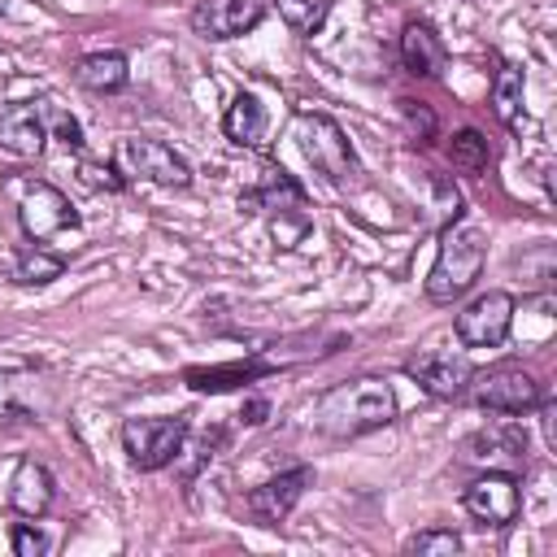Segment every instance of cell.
I'll return each mask as SVG.
<instances>
[{
	"label": "cell",
	"instance_id": "f1b7e54d",
	"mask_svg": "<svg viewBox=\"0 0 557 557\" xmlns=\"http://www.w3.org/2000/svg\"><path fill=\"white\" fill-rule=\"evenodd\" d=\"M431 191H435V213H440V231H444L448 222L461 218V191L448 178H431Z\"/></svg>",
	"mask_w": 557,
	"mask_h": 557
},
{
	"label": "cell",
	"instance_id": "ffe728a7",
	"mask_svg": "<svg viewBox=\"0 0 557 557\" xmlns=\"http://www.w3.org/2000/svg\"><path fill=\"white\" fill-rule=\"evenodd\" d=\"M270 366L261 361H235V366H209V370H187V383L196 392H226V387H239L248 379H261Z\"/></svg>",
	"mask_w": 557,
	"mask_h": 557
},
{
	"label": "cell",
	"instance_id": "5bb4252c",
	"mask_svg": "<svg viewBox=\"0 0 557 557\" xmlns=\"http://www.w3.org/2000/svg\"><path fill=\"white\" fill-rule=\"evenodd\" d=\"M239 209H248V213H300L305 187L283 165H265L261 178L239 196Z\"/></svg>",
	"mask_w": 557,
	"mask_h": 557
},
{
	"label": "cell",
	"instance_id": "4316f807",
	"mask_svg": "<svg viewBox=\"0 0 557 557\" xmlns=\"http://www.w3.org/2000/svg\"><path fill=\"white\" fill-rule=\"evenodd\" d=\"M78 183L87 187V191H122L126 187V174H117L113 165H104V161H91V157H83L78 161Z\"/></svg>",
	"mask_w": 557,
	"mask_h": 557
},
{
	"label": "cell",
	"instance_id": "4fadbf2b",
	"mask_svg": "<svg viewBox=\"0 0 557 557\" xmlns=\"http://www.w3.org/2000/svg\"><path fill=\"white\" fill-rule=\"evenodd\" d=\"M265 17V0H196L191 30L200 39H235L248 35Z\"/></svg>",
	"mask_w": 557,
	"mask_h": 557
},
{
	"label": "cell",
	"instance_id": "9a60e30c",
	"mask_svg": "<svg viewBox=\"0 0 557 557\" xmlns=\"http://www.w3.org/2000/svg\"><path fill=\"white\" fill-rule=\"evenodd\" d=\"M44 144H48V126L39 100H17L0 109V148H9L13 157H39Z\"/></svg>",
	"mask_w": 557,
	"mask_h": 557
},
{
	"label": "cell",
	"instance_id": "277c9868",
	"mask_svg": "<svg viewBox=\"0 0 557 557\" xmlns=\"http://www.w3.org/2000/svg\"><path fill=\"white\" fill-rule=\"evenodd\" d=\"M470 396L479 409L487 413H531L540 409L548 396L535 383V374H527L522 366H492V370H474L470 379Z\"/></svg>",
	"mask_w": 557,
	"mask_h": 557
},
{
	"label": "cell",
	"instance_id": "1f68e13d",
	"mask_svg": "<svg viewBox=\"0 0 557 557\" xmlns=\"http://www.w3.org/2000/svg\"><path fill=\"white\" fill-rule=\"evenodd\" d=\"M265 413H270V405H265L261 396H252V400L244 405V413H239V418H244L248 426H257V422H265Z\"/></svg>",
	"mask_w": 557,
	"mask_h": 557
},
{
	"label": "cell",
	"instance_id": "d6986e66",
	"mask_svg": "<svg viewBox=\"0 0 557 557\" xmlns=\"http://www.w3.org/2000/svg\"><path fill=\"white\" fill-rule=\"evenodd\" d=\"M126 78H131V70H126V57L122 52H91V57H83L74 65V83L87 87V91H96V96L122 91Z\"/></svg>",
	"mask_w": 557,
	"mask_h": 557
},
{
	"label": "cell",
	"instance_id": "44dd1931",
	"mask_svg": "<svg viewBox=\"0 0 557 557\" xmlns=\"http://www.w3.org/2000/svg\"><path fill=\"white\" fill-rule=\"evenodd\" d=\"M522 91H527V78L518 65H500L496 78H492V109L500 122H518V109H522Z\"/></svg>",
	"mask_w": 557,
	"mask_h": 557
},
{
	"label": "cell",
	"instance_id": "83f0119b",
	"mask_svg": "<svg viewBox=\"0 0 557 557\" xmlns=\"http://www.w3.org/2000/svg\"><path fill=\"white\" fill-rule=\"evenodd\" d=\"M400 117H405V126H409V135H413L418 144H426V139L435 135V113H431L422 100H400Z\"/></svg>",
	"mask_w": 557,
	"mask_h": 557
},
{
	"label": "cell",
	"instance_id": "d4e9b609",
	"mask_svg": "<svg viewBox=\"0 0 557 557\" xmlns=\"http://www.w3.org/2000/svg\"><path fill=\"white\" fill-rule=\"evenodd\" d=\"M409 553H418V557H457L461 553V535L448 531V527H426V531H418L409 540Z\"/></svg>",
	"mask_w": 557,
	"mask_h": 557
},
{
	"label": "cell",
	"instance_id": "f546056e",
	"mask_svg": "<svg viewBox=\"0 0 557 557\" xmlns=\"http://www.w3.org/2000/svg\"><path fill=\"white\" fill-rule=\"evenodd\" d=\"M44 548H48V540H44V531L35 522H17L13 527V553L17 557H39Z\"/></svg>",
	"mask_w": 557,
	"mask_h": 557
},
{
	"label": "cell",
	"instance_id": "6da1fadb",
	"mask_svg": "<svg viewBox=\"0 0 557 557\" xmlns=\"http://www.w3.org/2000/svg\"><path fill=\"white\" fill-rule=\"evenodd\" d=\"M396 418V392L387 379H348L318 400V431L331 440H357Z\"/></svg>",
	"mask_w": 557,
	"mask_h": 557
},
{
	"label": "cell",
	"instance_id": "9c48e42d",
	"mask_svg": "<svg viewBox=\"0 0 557 557\" xmlns=\"http://www.w3.org/2000/svg\"><path fill=\"white\" fill-rule=\"evenodd\" d=\"M17 222H22V231L39 244V239H52L57 231L78 226V213L70 209V200H65L52 183L30 178V183L22 187V196H17Z\"/></svg>",
	"mask_w": 557,
	"mask_h": 557
},
{
	"label": "cell",
	"instance_id": "484cf974",
	"mask_svg": "<svg viewBox=\"0 0 557 557\" xmlns=\"http://www.w3.org/2000/svg\"><path fill=\"white\" fill-rule=\"evenodd\" d=\"M39 109H44V126H48V139H61L65 148H83V126L61 109V104H52V100H39Z\"/></svg>",
	"mask_w": 557,
	"mask_h": 557
},
{
	"label": "cell",
	"instance_id": "30bf717a",
	"mask_svg": "<svg viewBox=\"0 0 557 557\" xmlns=\"http://www.w3.org/2000/svg\"><path fill=\"white\" fill-rule=\"evenodd\" d=\"M461 461L483 466V470L518 474V470H527V431L513 426V422H492V426L474 431L461 444Z\"/></svg>",
	"mask_w": 557,
	"mask_h": 557
},
{
	"label": "cell",
	"instance_id": "7c38bea8",
	"mask_svg": "<svg viewBox=\"0 0 557 557\" xmlns=\"http://www.w3.org/2000/svg\"><path fill=\"white\" fill-rule=\"evenodd\" d=\"M309 483H313V470H309V466L283 470V474H274V479L257 483V487L244 496V509L252 513V522H257V527H278V522L296 509V500L305 496V487H309Z\"/></svg>",
	"mask_w": 557,
	"mask_h": 557
},
{
	"label": "cell",
	"instance_id": "ba28073f",
	"mask_svg": "<svg viewBox=\"0 0 557 557\" xmlns=\"http://www.w3.org/2000/svg\"><path fill=\"white\" fill-rule=\"evenodd\" d=\"M466 513L479 527H509L522 509V492H518V474L505 470H483L466 492H461Z\"/></svg>",
	"mask_w": 557,
	"mask_h": 557
},
{
	"label": "cell",
	"instance_id": "7a4b0ae2",
	"mask_svg": "<svg viewBox=\"0 0 557 557\" xmlns=\"http://www.w3.org/2000/svg\"><path fill=\"white\" fill-rule=\"evenodd\" d=\"M483 261H487L483 231L466 226V222H448L440 231V252H435V265L426 274V300H435V305L461 300L474 287V278L483 274Z\"/></svg>",
	"mask_w": 557,
	"mask_h": 557
},
{
	"label": "cell",
	"instance_id": "ac0fdd59",
	"mask_svg": "<svg viewBox=\"0 0 557 557\" xmlns=\"http://www.w3.org/2000/svg\"><path fill=\"white\" fill-rule=\"evenodd\" d=\"M222 131L231 144L239 148H265V135H270V117H265V104L252 96V91H239L226 113H222Z\"/></svg>",
	"mask_w": 557,
	"mask_h": 557
},
{
	"label": "cell",
	"instance_id": "2e32d148",
	"mask_svg": "<svg viewBox=\"0 0 557 557\" xmlns=\"http://www.w3.org/2000/svg\"><path fill=\"white\" fill-rule=\"evenodd\" d=\"M400 61H405V70L413 78H440L444 65H448V48H444V39L435 35L431 22H418L413 17L400 30Z\"/></svg>",
	"mask_w": 557,
	"mask_h": 557
},
{
	"label": "cell",
	"instance_id": "e0dca14e",
	"mask_svg": "<svg viewBox=\"0 0 557 557\" xmlns=\"http://www.w3.org/2000/svg\"><path fill=\"white\" fill-rule=\"evenodd\" d=\"M52 496H57V483H52V474H48L39 461H17V466H13L4 500H9L22 518H44V513L52 509Z\"/></svg>",
	"mask_w": 557,
	"mask_h": 557
},
{
	"label": "cell",
	"instance_id": "8992f818",
	"mask_svg": "<svg viewBox=\"0 0 557 557\" xmlns=\"http://www.w3.org/2000/svg\"><path fill=\"white\" fill-rule=\"evenodd\" d=\"M117 161L139 183H157V187H187L191 183V165L161 139H144V135L122 139L117 144Z\"/></svg>",
	"mask_w": 557,
	"mask_h": 557
},
{
	"label": "cell",
	"instance_id": "603a6c76",
	"mask_svg": "<svg viewBox=\"0 0 557 557\" xmlns=\"http://www.w3.org/2000/svg\"><path fill=\"white\" fill-rule=\"evenodd\" d=\"M448 157H453V165L457 170H466V174H483L487 170V161H492V148H487V139L479 135V131H457L453 139H448Z\"/></svg>",
	"mask_w": 557,
	"mask_h": 557
},
{
	"label": "cell",
	"instance_id": "4dcf8cb0",
	"mask_svg": "<svg viewBox=\"0 0 557 557\" xmlns=\"http://www.w3.org/2000/svg\"><path fill=\"white\" fill-rule=\"evenodd\" d=\"M218 444H222V431L213 426V431H209V435H205V440L191 448V461L183 466V479H191V474H196V466H205V461L213 457V448H218Z\"/></svg>",
	"mask_w": 557,
	"mask_h": 557
},
{
	"label": "cell",
	"instance_id": "8fae6325",
	"mask_svg": "<svg viewBox=\"0 0 557 557\" xmlns=\"http://www.w3.org/2000/svg\"><path fill=\"white\" fill-rule=\"evenodd\" d=\"M405 374L435 400H461L470 392V379H474V366L461 357V352H418L405 361Z\"/></svg>",
	"mask_w": 557,
	"mask_h": 557
},
{
	"label": "cell",
	"instance_id": "7402d4cb",
	"mask_svg": "<svg viewBox=\"0 0 557 557\" xmlns=\"http://www.w3.org/2000/svg\"><path fill=\"white\" fill-rule=\"evenodd\" d=\"M61 270H65V257H57V252H48L44 244H35V248L17 252L13 278H17V283H26V287H39V283H52V278H61Z\"/></svg>",
	"mask_w": 557,
	"mask_h": 557
},
{
	"label": "cell",
	"instance_id": "cb8c5ba5",
	"mask_svg": "<svg viewBox=\"0 0 557 557\" xmlns=\"http://www.w3.org/2000/svg\"><path fill=\"white\" fill-rule=\"evenodd\" d=\"M274 9L292 35H313V30H322L331 0H274Z\"/></svg>",
	"mask_w": 557,
	"mask_h": 557
},
{
	"label": "cell",
	"instance_id": "3957f363",
	"mask_svg": "<svg viewBox=\"0 0 557 557\" xmlns=\"http://www.w3.org/2000/svg\"><path fill=\"white\" fill-rule=\"evenodd\" d=\"M296 139H300L305 161H309L326 183H335V187L357 183L361 161H357V152H352V144H348V135L339 131L335 117H326V113H309V109H305V113L296 117Z\"/></svg>",
	"mask_w": 557,
	"mask_h": 557
},
{
	"label": "cell",
	"instance_id": "5b68a950",
	"mask_svg": "<svg viewBox=\"0 0 557 557\" xmlns=\"http://www.w3.org/2000/svg\"><path fill=\"white\" fill-rule=\"evenodd\" d=\"M187 431L191 426H187L183 413H174V418H126L122 422V448H126L131 466H139V470H165L178 457Z\"/></svg>",
	"mask_w": 557,
	"mask_h": 557
},
{
	"label": "cell",
	"instance_id": "52a82bcc",
	"mask_svg": "<svg viewBox=\"0 0 557 557\" xmlns=\"http://www.w3.org/2000/svg\"><path fill=\"white\" fill-rule=\"evenodd\" d=\"M513 296L509 292H483L457 313V339L466 348H496L509 339L513 326Z\"/></svg>",
	"mask_w": 557,
	"mask_h": 557
}]
</instances>
